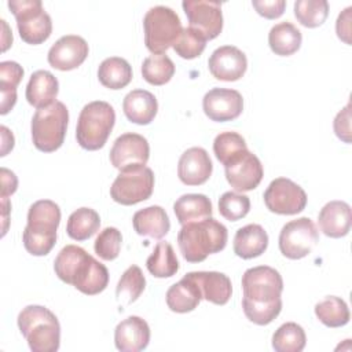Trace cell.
I'll list each match as a JSON object with an SVG mask.
<instances>
[{
	"mask_svg": "<svg viewBox=\"0 0 352 352\" xmlns=\"http://www.w3.org/2000/svg\"><path fill=\"white\" fill-rule=\"evenodd\" d=\"M100 227L99 213L91 208H78L74 210L66 224L67 235L74 241H85L91 238Z\"/></svg>",
	"mask_w": 352,
	"mask_h": 352,
	"instance_id": "obj_32",
	"label": "cell"
},
{
	"mask_svg": "<svg viewBox=\"0 0 352 352\" xmlns=\"http://www.w3.org/2000/svg\"><path fill=\"white\" fill-rule=\"evenodd\" d=\"M208 67L212 76L221 81L239 80L246 69V55L234 45H223L216 48L208 60Z\"/></svg>",
	"mask_w": 352,
	"mask_h": 352,
	"instance_id": "obj_18",
	"label": "cell"
},
{
	"mask_svg": "<svg viewBox=\"0 0 352 352\" xmlns=\"http://www.w3.org/2000/svg\"><path fill=\"white\" fill-rule=\"evenodd\" d=\"M301 32L292 22H279L274 25L268 33V44L271 51L279 56H289L301 47Z\"/></svg>",
	"mask_w": 352,
	"mask_h": 352,
	"instance_id": "obj_29",
	"label": "cell"
},
{
	"mask_svg": "<svg viewBox=\"0 0 352 352\" xmlns=\"http://www.w3.org/2000/svg\"><path fill=\"white\" fill-rule=\"evenodd\" d=\"M144 287H146V278L142 270L133 264L124 271V274L121 275L117 283V287H116L117 301L122 305H129L140 297Z\"/></svg>",
	"mask_w": 352,
	"mask_h": 352,
	"instance_id": "obj_33",
	"label": "cell"
},
{
	"mask_svg": "<svg viewBox=\"0 0 352 352\" xmlns=\"http://www.w3.org/2000/svg\"><path fill=\"white\" fill-rule=\"evenodd\" d=\"M334 133L345 143H351V103H348L334 118Z\"/></svg>",
	"mask_w": 352,
	"mask_h": 352,
	"instance_id": "obj_44",
	"label": "cell"
},
{
	"mask_svg": "<svg viewBox=\"0 0 352 352\" xmlns=\"http://www.w3.org/2000/svg\"><path fill=\"white\" fill-rule=\"evenodd\" d=\"M0 132H1V157H4V155H7V153L10 151V150H12V147H14V135L11 133V131L7 128V126H4V125H1L0 126Z\"/></svg>",
	"mask_w": 352,
	"mask_h": 352,
	"instance_id": "obj_47",
	"label": "cell"
},
{
	"mask_svg": "<svg viewBox=\"0 0 352 352\" xmlns=\"http://www.w3.org/2000/svg\"><path fill=\"white\" fill-rule=\"evenodd\" d=\"M150 146L144 136L133 132L120 135L110 150V162L120 172L135 170L146 166Z\"/></svg>",
	"mask_w": 352,
	"mask_h": 352,
	"instance_id": "obj_13",
	"label": "cell"
},
{
	"mask_svg": "<svg viewBox=\"0 0 352 352\" xmlns=\"http://www.w3.org/2000/svg\"><path fill=\"white\" fill-rule=\"evenodd\" d=\"M154 190V173L143 166L135 170L120 172L110 187V197L121 205H135L151 197Z\"/></svg>",
	"mask_w": 352,
	"mask_h": 352,
	"instance_id": "obj_11",
	"label": "cell"
},
{
	"mask_svg": "<svg viewBox=\"0 0 352 352\" xmlns=\"http://www.w3.org/2000/svg\"><path fill=\"white\" fill-rule=\"evenodd\" d=\"M148 272L155 278H170L179 271V261L169 242H158L146 260Z\"/></svg>",
	"mask_w": 352,
	"mask_h": 352,
	"instance_id": "obj_31",
	"label": "cell"
},
{
	"mask_svg": "<svg viewBox=\"0 0 352 352\" xmlns=\"http://www.w3.org/2000/svg\"><path fill=\"white\" fill-rule=\"evenodd\" d=\"M132 224L136 234L154 239L164 238L170 228V221L165 209L158 205L138 210L132 217Z\"/></svg>",
	"mask_w": 352,
	"mask_h": 352,
	"instance_id": "obj_25",
	"label": "cell"
},
{
	"mask_svg": "<svg viewBox=\"0 0 352 352\" xmlns=\"http://www.w3.org/2000/svg\"><path fill=\"white\" fill-rule=\"evenodd\" d=\"M18 327L33 352H55L60 345V324L52 311L28 305L18 315Z\"/></svg>",
	"mask_w": 352,
	"mask_h": 352,
	"instance_id": "obj_5",
	"label": "cell"
},
{
	"mask_svg": "<svg viewBox=\"0 0 352 352\" xmlns=\"http://www.w3.org/2000/svg\"><path fill=\"white\" fill-rule=\"evenodd\" d=\"M8 8L16 19L19 36L25 43L37 45L51 36L52 21L40 0H10Z\"/></svg>",
	"mask_w": 352,
	"mask_h": 352,
	"instance_id": "obj_9",
	"label": "cell"
},
{
	"mask_svg": "<svg viewBox=\"0 0 352 352\" xmlns=\"http://www.w3.org/2000/svg\"><path fill=\"white\" fill-rule=\"evenodd\" d=\"M1 198H7L16 191L18 179L14 172L8 170L7 168H1Z\"/></svg>",
	"mask_w": 352,
	"mask_h": 352,
	"instance_id": "obj_46",
	"label": "cell"
},
{
	"mask_svg": "<svg viewBox=\"0 0 352 352\" xmlns=\"http://www.w3.org/2000/svg\"><path fill=\"white\" fill-rule=\"evenodd\" d=\"M59 92L56 77L48 70H36L32 73L26 85V99L36 109H44L55 103Z\"/></svg>",
	"mask_w": 352,
	"mask_h": 352,
	"instance_id": "obj_23",
	"label": "cell"
},
{
	"mask_svg": "<svg viewBox=\"0 0 352 352\" xmlns=\"http://www.w3.org/2000/svg\"><path fill=\"white\" fill-rule=\"evenodd\" d=\"M329 15L326 0H297L294 3V16L305 28L320 26Z\"/></svg>",
	"mask_w": 352,
	"mask_h": 352,
	"instance_id": "obj_37",
	"label": "cell"
},
{
	"mask_svg": "<svg viewBox=\"0 0 352 352\" xmlns=\"http://www.w3.org/2000/svg\"><path fill=\"white\" fill-rule=\"evenodd\" d=\"M351 11L352 7H346L337 18V23H336V30H337V36L345 41L346 44H351L349 40V34H351Z\"/></svg>",
	"mask_w": 352,
	"mask_h": 352,
	"instance_id": "obj_45",
	"label": "cell"
},
{
	"mask_svg": "<svg viewBox=\"0 0 352 352\" xmlns=\"http://www.w3.org/2000/svg\"><path fill=\"white\" fill-rule=\"evenodd\" d=\"M144 44L153 54H164L182 33V22L176 11L166 6L151 7L144 18Z\"/></svg>",
	"mask_w": 352,
	"mask_h": 352,
	"instance_id": "obj_8",
	"label": "cell"
},
{
	"mask_svg": "<svg viewBox=\"0 0 352 352\" xmlns=\"http://www.w3.org/2000/svg\"><path fill=\"white\" fill-rule=\"evenodd\" d=\"M318 242L319 231L309 217H298L286 223L278 238L280 253L290 260H298L308 256Z\"/></svg>",
	"mask_w": 352,
	"mask_h": 352,
	"instance_id": "obj_10",
	"label": "cell"
},
{
	"mask_svg": "<svg viewBox=\"0 0 352 352\" xmlns=\"http://www.w3.org/2000/svg\"><path fill=\"white\" fill-rule=\"evenodd\" d=\"M175 74V63L165 54H153L142 63V76L151 85H164Z\"/></svg>",
	"mask_w": 352,
	"mask_h": 352,
	"instance_id": "obj_36",
	"label": "cell"
},
{
	"mask_svg": "<svg viewBox=\"0 0 352 352\" xmlns=\"http://www.w3.org/2000/svg\"><path fill=\"white\" fill-rule=\"evenodd\" d=\"M1 25H3V29H4V36H3V51H6L8 47H10V44L12 43V34L8 32V26H7V23H6V21L4 19H1Z\"/></svg>",
	"mask_w": 352,
	"mask_h": 352,
	"instance_id": "obj_48",
	"label": "cell"
},
{
	"mask_svg": "<svg viewBox=\"0 0 352 352\" xmlns=\"http://www.w3.org/2000/svg\"><path fill=\"white\" fill-rule=\"evenodd\" d=\"M213 165L208 151L202 147H190L179 158L177 176L186 186H199L208 182Z\"/></svg>",
	"mask_w": 352,
	"mask_h": 352,
	"instance_id": "obj_19",
	"label": "cell"
},
{
	"mask_svg": "<svg viewBox=\"0 0 352 352\" xmlns=\"http://www.w3.org/2000/svg\"><path fill=\"white\" fill-rule=\"evenodd\" d=\"M88 52V43L81 36L66 34L52 44L47 59L52 67L60 72H67L81 66L87 59Z\"/></svg>",
	"mask_w": 352,
	"mask_h": 352,
	"instance_id": "obj_17",
	"label": "cell"
},
{
	"mask_svg": "<svg viewBox=\"0 0 352 352\" xmlns=\"http://www.w3.org/2000/svg\"><path fill=\"white\" fill-rule=\"evenodd\" d=\"M182 7L191 29L199 32L206 40L216 38L223 30V12L220 1L184 0Z\"/></svg>",
	"mask_w": 352,
	"mask_h": 352,
	"instance_id": "obj_15",
	"label": "cell"
},
{
	"mask_svg": "<svg viewBox=\"0 0 352 352\" xmlns=\"http://www.w3.org/2000/svg\"><path fill=\"white\" fill-rule=\"evenodd\" d=\"M150 342V327L140 316H128L114 330V344L121 352H139Z\"/></svg>",
	"mask_w": 352,
	"mask_h": 352,
	"instance_id": "obj_20",
	"label": "cell"
},
{
	"mask_svg": "<svg viewBox=\"0 0 352 352\" xmlns=\"http://www.w3.org/2000/svg\"><path fill=\"white\" fill-rule=\"evenodd\" d=\"M60 223V209L51 199H40L30 205L28 224L22 234L25 249L33 256L48 254L56 243V230Z\"/></svg>",
	"mask_w": 352,
	"mask_h": 352,
	"instance_id": "obj_4",
	"label": "cell"
},
{
	"mask_svg": "<svg viewBox=\"0 0 352 352\" xmlns=\"http://www.w3.org/2000/svg\"><path fill=\"white\" fill-rule=\"evenodd\" d=\"M268 246V234L260 224L241 227L234 236V253L245 260L261 256Z\"/></svg>",
	"mask_w": 352,
	"mask_h": 352,
	"instance_id": "obj_27",
	"label": "cell"
},
{
	"mask_svg": "<svg viewBox=\"0 0 352 352\" xmlns=\"http://www.w3.org/2000/svg\"><path fill=\"white\" fill-rule=\"evenodd\" d=\"M242 308L245 316L258 326L270 324L282 311L283 279L268 265L246 270L242 275Z\"/></svg>",
	"mask_w": 352,
	"mask_h": 352,
	"instance_id": "obj_1",
	"label": "cell"
},
{
	"mask_svg": "<svg viewBox=\"0 0 352 352\" xmlns=\"http://www.w3.org/2000/svg\"><path fill=\"white\" fill-rule=\"evenodd\" d=\"M69 124V110L65 103L56 100L48 107L37 109L30 124L32 140L37 150L52 153L65 140Z\"/></svg>",
	"mask_w": 352,
	"mask_h": 352,
	"instance_id": "obj_7",
	"label": "cell"
},
{
	"mask_svg": "<svg viewBox=\"0 0 352 352\" xmlns=\"http://www.w3.org/2000/svg\"><path fill=\"white\" fill-rule=\"evenodd\" d=\"M264 204L276 214H297L307 206V194L287 177L274 179L264 191Z\"/></svg>",
	"mask_w": 352,
	"mask_h": 352,
	"instance_id": "obj_12",
	"label": "cell"
},
{
	"mask_svg": "<svg viewBox=\"0 0 352 352\" xmlns=\"http://www.w3.org/2000/svg\"><path fill=\"white\" fill-rule=\"evenodd\" d=\"M318 223L326 236L342 238L352 226L351 206L344 201H330L320 209Z\"/></svg>",
	"mask_w": 352,
	"mask_h": 352,
	"instance_id": "obj_21",
	"label": "cell"
},
{
	"mask_svg": "<svg viewBox=\"0 0 352 352\" xmlns=\"http://www.w3.org/2000/svg\"><path fill=\"white\" fill-rule=\"evenodd\" d=\"M116 122V111L113 106L104 100H94L80 111L76 139L77 143L88 150L95 151L104 146Z\"/></svg>",
	"mask_w": 352,
	"mask_h": 352,
	"instance_id": "obj_6",
	"label": "cell"
},
{
	"mask_svg": "<svg viewBox=\"0 0 352 352\" xmlns=\"http://www.w3.org/2000/svg\"><path fill=\"white\" fill-rule=\"evenodd\" d=\"M122 110L131 122L147 125L157 116L158 102L151 92L146 89H133L125 95Z\"/></svg>",
	"mask_w": 352,
	"mask_h": 352,
	"instance_id": "obj_24",
	"label": "cell"
},
{
	"mask_svg": "<svg viewBox=\"0 0 352 352\" xmlns=\"http://www.w3.org/2000/svg\"><path fill=\"white\" fill-rule=\"evenodd\" d=\"M307 336L296 322H286L272 336V348L276 352H301L305 348Z\"/></svg>",
	"mask_w": 352,
	"mask_h": 352,
	"instance_id": "obj_35",
	"label": "cell"
},
{
	"mask_svg": "<svg viewBox=\"0 0 352 352\" xmlns=\"http://www.w3.org/2000/svg\"><path fill=\"white\" fill-rule=\"evenodd\" d=\"M224 170L228 184L239 192L254 190L264 176L260 160L248 148L232 155L224 164Z\"/></svg>",
	"mask_w": 352,
	"mask_h": 352,
	"instance_id": "obj_14",
	"label": "cell"
},
{
	"mask_svg": "<svg viewBox=\"0 0 352 352\" xmlns=\"http://www.w3.org/2000/svg\"><path fill=\"white\" fill-rule=\"evenodd\" d=\"M98 78L109 89H121L131 82L132 67L124 58L110 56L99 65Z\"/></svg>",
	"mask_w": 352,
	"mask_h": 352,
	"instance_id": "obj_30",
	"label": "cell"
},
{
	"mask_svg": "<svg viewBox=\"0 0 352 352\" xmlns=\"http://www.w3.org/2000/svg\"><path fill=\"white\" fill-rule=\"evenodd\" d=\"M177 221L184 226L212 217V202L204 194H184L173 204Z\"/></svg>",
	"mask_w": 352,
	"mask_h": 352,
	"instance_id": "obj_28",
	"label": "cell"
},
{
	"mask_svg": "<svg viewBox=\"0 0 352 352\" xmlns=\"http://www.w3.org/2000/svg\"><path fill=\"white\" fill-rule=\"evenodd\" d=\"M206 38L197 32L195 29L184 28L182 29L180 36L177 37V40L175 41V44L172 45L175 52L183 58V59H194L197 56H199L205 47H206Z\"/></svg>",
	"mask_w": 352,
	"mask_h": 352,
	"instance_id": "obj_38",
	"label": "cell"
},
{
	"mask_svg": "<svg viewBox=\"0 0 352 352\" xmlns=\"http://www.w3.org/2000/svg\"><path fill=\"white\" fill-rule=\"evenodd\" d=\"M228 239L226 226L213 217L182 226L177 245L182 256L188 263H201L209 254L221 252Z\"/></svg>",
	"mask_w": 352,
	"mask_h": 352,
	"instance_id": "obj_3",
	"label": "cell"
},
{
	"mask_svg": "<svg viewBox=\"0 0 352 352\" xmlns=\"http://www.w3.org/2000/svg\"><path fill=\"white\" fill-rule=\"evenodd\" d=\"M58 278L87 296L102 293L109 283V271L82 248L66 245L54 261Z\"/></svg>",
	"mask_w": 352,
	"mask_h": 352,
	"instance_id": "obj_2",
	"label": "cell"
},
{
	"mask_svg": "<svg viewBox=\"0 0 352 352\" xmlns=\"http://www.w3.org/2000/svg\"><path fill=\"white\" fill-rule=\"evenodd\" d=\"M315 315L327 327H341L349 322L351 314L346 302L337 296H329L315 305Z\"/></svg>",
	"mask_w": 352,
	"mask_h": 352,
	"instance_id": "obj_34",
	"label": "cell"
},
{
	"mask_svg": "<svg viewBox=\"0 0 352 352\" xmlns=\"http://www.w3.org/2000/svg\"><path fill=\"white\" fill-rule=\"evenodd\" d=\"M188 274L197 282L202 298L216 305L228 302L232 294V285L226 274L217 271H194Z\"/></svg>",
	"mask_w": 352,
	"mask_h": 352,
	"instance_id": "obj_22",
	"label": "cell"
},
{
	"mask_svg": "<svg viewBox=\"0 0 352 352\" xmlns=\"http://www.w3.org/2000/svg\"><path fill=\"white\" fill-rule=\"evenodd\" d=\"M248 148L245 139L238 132H221L214 138L213 153L216 158L224 165L232 155Z\"/></svg>",
	"mask_w": 352,
	"mask_h": 352,
	"instance_id": "obj_41",
	"label": "cell"
},
{
	"mask_svg": "<svg viewBox=\"0 0 352 352\" xmlns=\"http://www.w3.org/2000/svg\"><path fill=\"white\" fill-rule=\"evenodd\" d=\"M23 77V69L14 60H4L0 63V91L16 92V87Z\"/></svg>",
	"mask_w": 352,
	"mask_h": 352,
	"instance_id": "obj_42",
	"label": "cell"
},
{
	"mask_svg": "<svg viewBox=\"0 0 352 352\" xmlns=\"http://www.w3.org/2000/svg\"><path fill=\"white\" fill-rule=\"evenodd\" d=\"M202 109L212 121H232L238 118L243 110V98L235 89L212 88L202 99Z\"/></svg>",
	"mask_w": 352,
	"mask_h": 352,
	"instance_id": "obj_16",
	"label": "cell"
},
{
	"mask_svg": "<svg viewBox=\"0 0 352 352\" xmlns=\"http://www.w3.org/2000/svg\"><path fill=\"white\" fill-rule=\"evenodd\" d=\"M252 6L261 16L267 19H275L283 14L286 8V1L285 0H253Z\"/></svg>",
	"mask_w": 352,
	"mask_h": 352,
	"instance_id": "obj_43",
	"label": "cell"
},
{
	"mask_svg": "<svg viewBox=\"0 0 352 352\" xmlns=\"http://www.w3.org/2000/svg\"><path fill=\"white\" fill-rule=\"evenodd\" d=\"M250 210V199L248 195L227 191L219 198V213L230 220L236 221L243 219Z\"/></svg>",
	"mask_w": 352,
	"mask_h": 352,
	"instance_id": "obj_39",
	"label": "cell"
},
{
	"mask_svg": "<svg viewBox=\"0 0 352 352\" xmlns=\"http://www.w3.org/2000/svg\"><path fill=\"white\" fill-rule=\"evenodd\" d=\"M122 243L121 231L116 227H106L95 239L94 250L104 261L116 260L120 254Z\"/></svg>",
	"mask_w": 352,
	"mask_h": 352,
	"instance_id": "obj_40",
	"label": "cell"
},
{
	"mask_svg": "<svg viewBox=\"0 0 352 352\" xmlns=\"http://www.w3.org/2000/svg\"><path fill=\"white\" fill-rule=\"evenodd\" d=\"M165 297L170 311L177 314H187L198 307L202 300V293L190 274H186L177 283L168 289Z\"/></svg>",
	"mask_w": 352,
	"mask_h": 352,
	"instance_id": "obj_26",
	"label": "cell"
}]
</instances>
